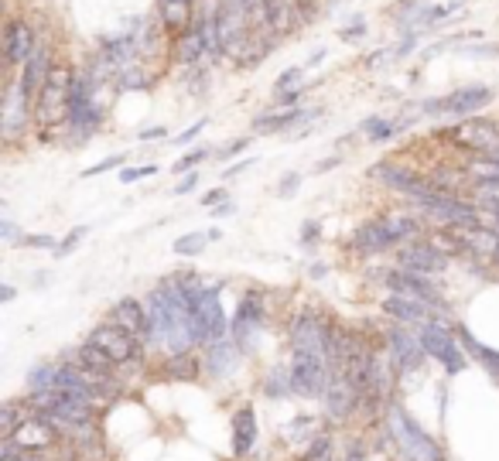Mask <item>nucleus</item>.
I'll list each match as a JSON object with an SVG mask.
<instances>
[{
  "label": "nucleus",
  "instance_id": "nucleus-52",
  "mask_svg": "<svg viewBox=\"0 0 499 461\" xmlns=\"http://www.w3.org/2000/svg\"><path fill=\"white\" fill-rule=\"evenodd\" d=\"M247 141H250V137H247ZM247 141H237V144H233V147H226V151H223V157H229V154L243 151V147H247Z\"/></svg>",
  "mask_w": 499,
  "mask_h": 461
},
{
  "label": "nucleus",
  "instance_id": "nucleus-40",
  "mask_svg": "<svg viewBox=\"0 0 499 461\" xmlns=\"http://www.w3.org/2000/svg\"><path fill=\"white\" fill-rule=\"evenodd\" d=\"M17 243H21V246H31V250H48V246L55 250V246H58V243L52 240V236H41V232H31V236L25 232V236H21Z\"/></svg>",
  "mask_w": 499,
  "mask_h": 461
},
{
  "label": "nucleus",
  "instance_id": "nucleus-22",
  "mask_svg": "<svg viewBox=\"0 0 499 461\" xmlns=\"http://www.w3.org/2000/svg\"><path fill=\"white\" fill-rule=\"evenodd\" d=\"M69 362H76L80 370H86V372H92V376H103V380H113V362L100 352V348H92V346H82V348H76L72 352V359Z\"/></svg>",
  "mask_w": 499,
  "mask_h": 461
},
{
  "label": "nucleus",
  "instance_id": "nucleus-1",
  "mask_svg": "<svg viewBox=\"0 0 499 461\" xmlns=\"http://www.w3.org/2000/svg\"><path fill=\"white\" fill-rule=\"evenodd\" d=\"M72 86H76V69L69 62H55L48 82L41 86L38 100H35V123L41 127L45 141H48V130L58 123H69L72 116Z\"/></svg>",
  "mask_w": 499,
  "mask_h": 461
},
{
  "label": "nucleus",
  "instance_id": "nucleus-16",
  "mask_svg": "<svg viewBox=\"0 0 499 461\" xmlns=\"http://www.w3.org/2000/svg\"><path fill=\"white\" fill-rule=\"evenodd\" d=\"M445 263H448V256L434 243H418V240H414L410 246L400 250V267L410 270V273H420V277H424V273H441Z\"/></svg>",
  "mask_w": 499,
  "mask_h": 461
},
{
  "label": "nucleus",
  "instance_id": "nucleus-24",
  "mask_svg": "<svg viewBox=\"0 0 499 461\" xmlns=\"http://www.w3.org/2000/svg\"><path fill=\"white\" fill-rule=\"evenodd\" d=\"M175 55H178V62H185V65H198V62H202V55H209L198 25H192L188 31L178 35V48H175Z\"/></svg>",
  "mask_w": 499,
  "mask_h": 461
},
{
  "label": "nucleus",
  "instance_id": "nucleus-31",
  "mask_svg": "<svg viewBox=\"0 0 499 461\" xmlns=\"http://www.w3.org/2000/svg\"><path fill=\"white\" fill-rule=\"evenodd\" d=\"M335 458V445H332V434H315V441L304 451V461H332Z\"/></svg>",
  "mask_w": 499,
  "mask_h": 461
},
{
  "label": "nucleus",
  "instance_id": "nucleus-28",
  "mask_svg": "<svg viewBox=\"0 0 499 461\" xmlns=\"http://www.w3.org/2000/svg\"><path fill=\"white\" fill-rule=\"evenodd\" d=\"M239 362V356H237V348L233 346H226V342H219V346L212 348V359H209V370L216 372V376H226V372L233 370Z\"/></svg>",
  "mask_w": 499,
  "mask_h": 461
},
{
  "label": "nucleus",
  "instance_id": "nucleus-2",
  "mask_svg": "<svg viewBox=\"0 0 499 461\" xmlns=\"http://www.w3.org/2000/svg\"><path fill=\"white\" fill-rule=\"evenodd\" d=\"M86 346L100 348L113 366H127V362H133L137 359V352H141V346H137V338L133 335H127L123 328H117L113 321H106V325H96L90 332V338H86Z\"/></svg>",
  "mask_w": 499,
  "mask_h": 461
},
{
  "label": "nucleus",
  "instance_id": "nucleus-54",
  "mask_svg": "<svg viewBox=\"0 0 499 461\" xmlns=\"http://www.w3.org/2000/svg\"><path fill=\"white\" fill-rule=\"evenodd\" d=\"M493 256H496V263H499V250H496V253H493Z\"/></svg>",
  "mask_w": 499,
  "mask_h": 461
},
{
  "label": "nucleus",
  "instance_id": "nucleus-14",
  "mask_svg": "<svg viewBox=\"0 0 499 461\" xmlns=\"http://www.w3.org/2000/svg\"><path fill=\"white\" fill-rule=\"evenodd\" d=\"M31 116H35V102L27 100L25 92H21V86H17V79H14L11 86H7V92H4V134L14 141L21 130H27Z\"/></svg>",
  "mask_w": 499,
  "mask_h": 461
},
{
  "label": "nucleus",
  "instance_id": "nucleus-51",
  "mask_svg": "<svg viewBox=\"0 0 499 461\" xmlns=\"http://www.w3.org/2000/svg\"><path fill=\"white\" fill-rule=\"evenodd\" d=\"M0 232H4V240H14V236H17V230H14L11 222H0Z\"/></svg>",
  "mask_w": 499,
  "mask_h": 461
},
{
  "label": "nucleus",
  "instance_id": "nucleus-39",
  "mask_svg": "<svg viewBox=\"0 0 499 461\" xmlns=\"http://www.w3.org/2000/svg\"><path fill=\"white\" fill-rule=\"evenodd\" d=\"M366 134H369V141H390L394 123H390V120H383V116H373V120H366Z\"/></svg>",
  "mask_w": 499,
  "mask_h": 461
},
{
  "label": "nucleus",
  "instance_id": "nucleus-7",
  "mask_svg": "<svg viewBox=\"0 0 499 461\" xmlns=\"http://www.w3.org/2000/svg\"><path fill=\"white\" fill-rule=\"evenodd\" d=\"M383 284H387V291L397 297H410V301H420V305H428V307L441 305L434 284H428L420 273H410V270H387Z\"/></svg>",
  "mask_w": 499,
  "mask_h": 461
},
{
  "label": "nucleus",
  "instance_id": "nucleus-36",
  "mask_svg": "<svg viewBox=\"0 0 499 461\" xmlns=\"http://www.w3.org/2000/svg\"><path fill=\"white\" fill-rule=\"evenodd\" d=\"M304 76L302 65H294V69H288V72H281L274 82V92L277 96H288V92H294V86H298V79Z\"/></svg>",
  "mask_w": 499,
  "mask_h": 461
},
{
  "label": "nucleus",
  "instance_id": "nucleus-18",
  "mask_svg": "<svg viewBox=\"0 0 499 461\" xmlns=\"http://www.w3.org/2000/svg\"><path fill=\"white\" fill-rule=\"evenodd\" d=\"M390 356L400 370H418L428 352L420 346V335H410L408 328H394L390 332Z\"/></svg>",
  "mask_w": 499,
  "mask_h": 461
},
{
  "label": "nucleus",
  "instance_id": "nucleus-11",
  "mask_svg": "<svg viewBox=\"0 0 499 461\" xmlns=\"http://www.w3.org/2000/svg\"><path fill=\"white\" fill-rule=\"evenodd\" d=\"M35 48H38L35 45V27L27 25L25 17H11L7 27H4V59H7V65H21L25 69V62L31 59Z\"/></svg>",
  "mask_w": 499,
  "mask_h": 461
},
{
  "label": "nucleus",
  "instance_id": "nucleus-41",
  "mask_svg": "<svg viewBox=\"0 0 499 461\" xmlns=\"http://www.w3.org/2000/svg\"><path fill=\"white\" fill-rule=\"evenodd\" d=\"M141 86H144V72L141 69H127L120 76V90H141Z\"/></svg>",
  "mask_w": 499,
  "mask_h": 461
},
{
  "label": "nucleus",
  "instance_id": "nucleus-46",
  "mask_svg": "<svg viewBox=\"0 0 499 461\" xmlns=\"http://www.w3.org/2000/svg\"><path fill=\"white\" fill-rule=\"evenodd\" d=\"M117 165H123V154H117V157H106V161H100L96 167H90L86 175H100V171H110V167H117Z\"/></svg>",
  "mask_w": 499,
  "mask_h": 461
},
{
  "label": "nucleus",
  "instance_id": "nucleus-23",
  "mask_svg": "<svg viewBox=\"0 0 499 461\" xmlns=\"http://www.w3.org/2000/svg\"><path fill=\"white\" fill-rule=\"evenodd\" d=\"M161 21H165V27H171V31H188V27L196 25L192 21V0H161Z\"/></svg>",
  "mask_w": 499,
  "mask_h": 461
},
{
  "label": "nucleus",
  "instance_id": "nucleus-15",
  "mask_svg": "<svg viewBox=\"0 0 499 461\" xmlns=\"http://www.w3.org/2000/svg\"><path fill=\"white\" fill-rule=\"evenodd\" d=\"M394 427H397V434H400V445L408 448V455L414 461H445L441 458V451L434 448L431 437L424 434L418 423H410L404 413H394Z\"/></svg>",
  "mask_w": 499,
  "mask_h": 461
},
{
  "label": "nucleus",
  "instance_id": "nucleus-20",
  "mask_svg": "<svg viewBox=\"0 0 499 461\" xmlns=\"http://www.w3.org/2000/svg\"><path fill=\"white\" fill-rule=\"evenodd\" d=\"M383 315H390V318L404 321V325H428L434 318L431 307L420 305V301H410V297H397L390 295L383 301Z\"/></svg>",
  "mask_w": 499,
  "mask_h": 461
},
{
  "label": "nucleus",
  "instance_id": "nucleus-9",
  "mask_svg": "<svg viewBox=\"0 0 499 461\" xmlns=\"http://www.w3.org/2000/svg\"><path fill=\"white\" fill-rule=\"evenodd\" d=\"M52 48L48 45H38V48L31 51V59L25 62V69H21V76H17V86H21V92H25L27 100L35 102L38 100L41 86L48 82V76H52Z\"/></svg>",
  "mask_w": 499,
  "mask_h": 461
},
{
  "label": "nucleus",
  "instance_id": "nucleus-33",
  "mask_svg": "<svg viewBox=\"0 0 499 461\" xmlns=\"http://www.w3.org/2000/svg\"><path fill=\"white\" fill-rule=\"evenodd\" d=\"M263 393H267V397H284V393H291V372H284V370L267 372Z\"/></svg>",
  "mask_w": 499,
  "mask_h": 461
},
{
  "label": "nucleus",
  "instance_id": "nucleus-49",
  "mask_svg": "<svg viewBox=\"0 0 499 461\" xmlns=\"http://www.w3.org/2000/svg\"><path fill=\"white\" fill-rule=\"evenodd\" d=\"M223 198H226V192L223 188H216V192H209L206 198H202V205H216V202H223Z\"/></svg>",
  "mask_w": 499,
  "mask_h": 461
},
{
  "label": "nucleus",
  "instance_id": "nucleus-6",
  "mask_svg": "<svg viewBox=\"0 0 499 461\" xmlns=\"http://www.w3.org/2000/svg\"><path fill=\"white\" fill-rule=\"evenodd\" d=\"M493 102V90L486 86H462V90L448 92L441 100L424 102V113H448V116H469Z\"/></svg>",
  "mask_w": 499,
  "mask_h": 461
},
{
  "label": "nucleus",
  "instance_id": "nucleus-48",
  "mask_svg": "<svg viewBox=\"0 0 499 461\" xmlns=\"http://www.w3.org/2000/svg\"><path fill=\"white\" fill-rule=\"evenodd\" d=\"M363 35H366V27H363V21H356V25L349 27V31H342V38H363Z\"/></svg>",
  "mask_w": 499,
  "mask_h": 461
},
{
  "label": "nucleus",
  "instance_id": "nucleus-21",
  "mask_svg": "<svg viewBox=\"0 0 499 461\" xmlns=\"http://www.w3.org/2000/svg\"><path fill=\"white\" fill-rule=\"evenodd\" d=\"M353 246L356 250H363V253H383V250H390V232L383 226V219H373V222H363L353 236Z\"/></svg>",
  "mask_w": 499,
  "mask_h": 461
},
{
  "label": "nucleus",
  "instance_id": "nucleus-5",
  "mask_svg": "<svg viewBox=\"0 0 499 461\" xmlns=\"http://www.w3.org/2000/svg\"><path fill=\"white\" fill-rule=\"evenodd\" d=\"M420 346L428 356H434L448 372H459L465 366V356H462V348L455 346V338L448 332L445 325L438 318H431L428 325H420Z\"/></svg>",
  "mask_w": 499,
  "mask_h": 461
},
{
  "label": "nucleus",
  "instance_id": "nucleus-8",
  "mask_svg": "<svg viewBox=\"0 0 499 461\" xmlns=\"http://www.w3.org/2000/svg\"><path fill=\"white\" fill-rule=\"evenodd\" d=\"M455 144L479 151L483 157H499V130L486 120H462L459 127L451 130Z\"/></svg>",
  "mask_w": 499,
  "mask_h": 461
},
{
  "label": "nucleus",
  "instance_id": "nucleus-27",
  "mask_svg": "<svg viewBox=\"0 0 499 461\" xmlns=\"http://www.w3.org/2000/svg\"><path fill=\"white\" fill-rule=\"evenodd\" d=\"M308 116H315V113H302V110H288V113L257 116V120H253V127H257V130H288V127H294V123H304Z\"/></svg>",
  "mask_w": 499,
  "mask_h": 461
},
{
  "label": "nucleus",
  "instance_id": "nucleus-42",
  "mask_svg": "<svg viewBox=\"0 0 499 461\" xmlns=\"http://www.w3.org/2000/svg\"><path fill=\"white\" fill-rule=\"evenodd\" d=\"M82 236H86V230H72L66 236V240H62V243L55 246V256H66V253H72V250H76V243H80Z\"/></svg>",
  "mask_w": 499,
  "mask_h": 461
},
{
  "label": "nucleus",
  "instance_id": "nucleus-44",
  "mask_svg": "<svg viewBox=\"0 0 499 461\" xmlns=\"http://www.w3.org/2000/svg\"><path fill=\"white\" fill-rule=\"evenodd\" d=\"M158 167L154 165H147V167H127L123 175H120V181H137V178H147V175H154Z\"/></svg>",
  "mask_w": 499,
  "mask_h": 461
},
{
  "label": "nucleus",
  "instance_id": "nucleus-43",
  "mask_svg": "<svg viewBox=\"0 0 499 461\" xmlns=\"http://www.w3.org/2000/svg\"><path fill=\"white\" fill-rule=\"evenodd\" d=\"M206 154L209 151H202V147H198V151H192V154H185L182 161H178V165H175V171H192V165H198V161H202V157H206Z\"/></svg>",
  "mask_w": 499,
  "mask_h": 461
},
{
  "label": "nucleus",
  "instance_id": "nucleus-37",
  "mask_svg": "<svg viewBox=\"0 0 499 461\" xmlns=\"http://www.w3.org/2000/svg\"><path fill=\"white\" fill-rule=\"evenodd\" d=\"M206 240H209V236H202V232L182 236V240L175 243V253H178V256H196V253H202V246H206Z\"/></svg>",
  "mask_w": 499,
  "mask_h": 461
},
{
  "label": "nucleus",
  "instance_id": "nucleus-53",
  "mask_svg": "<svg viewBox=\"0 0 499 461\" xmlns=\"http://www.w3.org/2000/svg\"><path fill=\"white\" fill-rule=\"evenodd\" d=\"M144 141H154V137H165V130H147V134H141Z\"/></svg>",
  "mask_w": 499,
  "mask_h": 461
},
{
  "label": "nucleus",
  "instance_id": "nucleus-4",
  "mask_svg": "<svg viewBox=\"0 0 499 461\" xmlns=\"http://www.w3.org/2000/svg\"><path fill=\"white\" fill-rule=\"evenodd\" d=\"M329 380H332V366L318 362V359L294 356V362H291V393H298V397L304 400L325 397Z\"/></svg>",
  "mask_w": 499,
  "mask_h": 461
},
{
  "label": "nucleus",
  "instance_id": "nucleus-3",
  "mask_svg": "<svg viewBox=\"0 0 499 461\" xmlns=\"http://www.w3.org/2000/svg\"><path fill=\"white\" fill-rule=\"evenodd\" d=\"M329 332L315 315H304V318L294 321L291 328V346H294V356H308V359H318L332 366V356H329Z\"/></svg>",
  "mask_w": 499,
  "mask_h": 461
},
{
  "label": "nucleus",
  "instance_id": "nucleus-19",
  "mask_svg": "<svg viewBox=\"0 0 499 461\" xmlns=\"http://www.w3.org/2000/svg\"><path fill=\"white\" fill-rule=\"evenodd\" d=\"M253 445H257V413L247 403V407H239L233 413V455L247 458L250 451H253Z\"/></svg>",
  "mask_w": 499,
  "mask_h": 461
},
{
  "label": "nucleus",
  "instance_id": "nucleus-13",
  "mask_svg": "<svg viewBox=\"0 0 499 461\" xmlns=\"http://www.w3.org/2000/svg\"><path fill=\"white\" fill-rule=\"evenodd\" d=\"M363 400V393L356 390V383L345 376V372H332L329 386H325V410H329V417L335 421H345L349 413L356 410V403Z\"/></svg>",
  "mask_w": 499,
  "mask_h": 461
},
{
  "label": "nucleus",
  "instance_id": "nucleus-47",
  "mask_svg": "<svg viewBox=\"0 0 499 461\" xmlns=\"http://www.w3.org/2000/svg\"><path fill=\"white\" fill-rule=\"evenodd\" d=\"M202 127H206V120H198L196 127H188V130L182 134V137H175V144H188L192 137H196V134H202Z\"/></svg>",
  "mask_w": 499,
  "mask_h": 461
},
{
  "label": "nucleus",
  "instance_id": "nucleus-32",
  "mask_svg": "<svg viewBox=\"0 0 499 461\" xmlns=\"http://www.w3.org/2000/svg\"><path fill=\"white\" fill-rule=\"evenodd\" d=\"M25 421H27L25 413L14 407V403H7V407L0 410V437H4V441H11L14 431H17V427H21Z\"/></svg>",
  "mask_w": 499,
  "mask_h": 461
},
{
  "label": "nucleus",
  "instance_id": "nucleus-26",
  "mask_svg": "<svg viewBox=\"0 0 499 461\" xmlns=\"http://www.w3.org/2000/svg\"><path fill=\"white\" fill-rule=\"evenodd\" d=\"M383 226H387V232H390V243H410L414 236L420 232V222L410 216H387L383 219Z\"/></svg>",
  "mask_w": 499,
  "mask_h": 461
},
{
  "label": "nucleus",
  "instance_id": "nucleus-10",
  "mask_svg": "<svg viewBox=\"0 0 499 461\" xmlns=\"http://www.w3.org/2000/svg\"><path fill=\"white\" fill-rule=\"evenodd\" d=\"M192 315H196V321H198L202 342H223L226 318H223V305H219V291H216V287H209L206 295L198 297V305Z\"/></svg>",
  "mask_w": 499,
  "mask_h": 461
},
{
  "label": "nucleus",
  "instance_id": "nucleus-34",
  "mask_svg": "<svg viewBox=\"0 0 499 461\" xmlns=\"http://www.w3.org/2000/svg\"><path fill=\"white\" fill-rule=\"evenodd\" d=\"M168 372L175 380H196V359L185 356V352H175V359L168 362Z\"/></svg>",
  "mask_w": 499,
  "mask_h": 461
},
{
  "label": "nucleus",
  "instance_id": "nucleus-38",
  "mask_svg": "<svg viewBox=\"0 0 499 461\" xmlns=\"http://www.w3.org/2000/svg\"><path fill=\"white\" fill-rule=\"evenodd\" d=\"M318 11H322L318 0H294V25H308V21H315Z\"/></svg>",
  "mask_w": 499,
  "mask_h": 461
},
{
  "label": "nucleus",
  "instance_id": "nucleus-17",
  "mask_svg": "<svg viewBox=\"0 0 499 461\" xmlns=\"http://www.w3.org/2000/svg\"><path fill=\"white\" fill-rule=\"evenodd\" d=\"M11 441L21 451H45L48 445H55V427L38 413V417H27V421L14 431Z\"/></svg>",
  "mask_w": 499,
  "mask_h": 461
},
{
  "label": "nucleus",
  "instance_id": "nucleus-45",
  "mask_svg": "<svg viewBox=\"0 0 499 461\" xmlns=\"http://www.w3.org/2000/svg\"><path fill=\"white\" fill-rule=\"evenodd\" d=\"M196 185H198V175L192 171V175H185L182 181H178V188H175V195H188V192H196Z\"/></svg>",
  "mask_w": 499,
  "mask_h": 461
},
{
  "label": "nucleus",
  "instance_id": "nucleus-12",
  "mask_svg": "<svg viewBox=\"0 0 499 461\" xmlns=\"http://www.w3.org/2000/svg\"><path fill=\"white\" fill-rule=\"evenodd\" d=\"M110 321L117 325V328H123L127 335H133L137 342L141 338H151V315H147V307L137 301V297H120L117 305H113V311H110Z\"/></svg>",
  "mask_w": 499,
  "mask_h": 461
},
{
  "label": "nucleus",
  "instance_id": "nucleus-30",
  "mask_svg": "<svg viewBox=\"0 0 499 461\" xmlns=\"http://www.w3.org/2000/svg\"><path fill=\"white\" fill-rule=\"evenodd\" d=\"M131 55H133V35H123V38L106 41L103 59L110 65H113V62H123V59H131Z\"/></svg>",
  "mask_w": 499,
  "mask_h": 461
},
{
  "label": "nucleus",
  "instance_id": "nucleus-35",
  "mask_svg": "<svg viewBox=\"0 0 499 461\" xmlns=\"http://www.w3.org/2000/svg\"><path fill=\"white\" fill-rule=\"evenodd\" d=\"M469 175H472L479 185H483V181H499V157H483V161H475V165L469 167Z\"/></svg>",
  "mask_w": 499,
  "mask_h": 461
},
{
  "label": "nucleus",
  "instance_id": "nucleus-50",
  "mask_svg": "<svg viewBox=\"0 0 499 461\" xmlns=\"http://www.w3.org/2000/svg\"><path fill=\"white\" fill-rule=\"evenodd\" d=\"M298 185V175H288V178L281 181V195H291V188Z\"/></svg>",
  "mask_w": 499,
  "mask_h": 461
},
{
  "label": "nucleus",
  "instance_id": "nucleus-29",
  "mask_svg": "<svg viewBox=\"0 0 499 461\" xmlns=\"http://www.w3.org/2000/svg\"><path fill=\"white\" fill-rule=\"evenodd\" d=\"M465 342H469V348H472V352H475V359H479V362L486 366L489 376H493V380H496V383H499V352H496V348L479 346V342H475L472 335H465Z\"/></svg>",
  "mask_w": 499,
  "mask_h": 461
},
{
  "label": "nucleus",
  "instance_id": "nucleus-25",
  "mask_svg": "<svg viewBox=\"0 0 499 461\" xmlns=\"http://www.w3.org/2000/svg\"><path fill=\"white\" fill-rule=\"evenodd\" d=\"M100 120H103V113H100V106H96V100L92 102H80V106H72V116H69V127L80 134L82 141L90 137L92 130L100 127Z\"/></svg>",
  "mask_w": 499,
  "mask_h": 461
}]
</instances>
